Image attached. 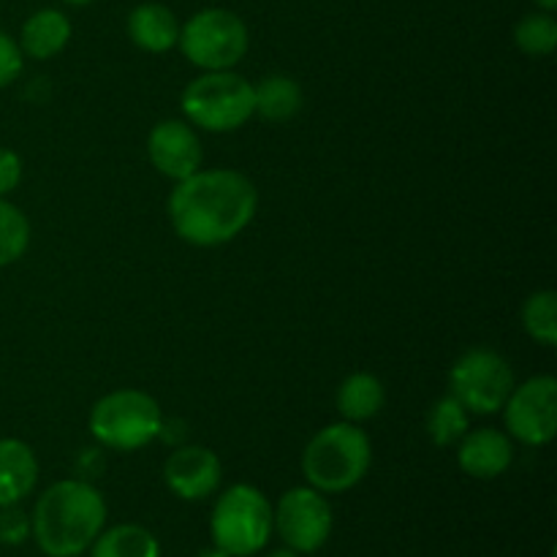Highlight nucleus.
Listing matches in <instances>:
<instances>
[{
  "label": "nucleus",
  "mask_w": 557,
  "mask_h": 557,
  "mask_svg": "<svg viewBox=\"0 0 557 557\" xmlns=\"http://www.w3.org/2000/svg\"><path fill=\"white\" fill-rule=\"evenodd\" d=\"M223 479L221 457L199 444L177 446L163 462V482L180 500H207L218 493Z\"/></svg>",
  "instance_id": "f8f14e48"
},
{
  "label": "nucleus",
  "mask_w": 557,
  "mask_h": 557,
  "mask_svg": "<svg viewBox=\"0 0 557 557\" xmlns=\"http://www.w3.org/2000/svg\"><path fill=\"white\" fill-rule=\"evenodd\" d=\"M30 539V515L20 506H3L0 509V544L5 547H22Z\"/></svg>",
  "instance_id": "b1692460"
},
{
  "label": "nucleus",
  "mask_w": 557,
  "mask_h": 557,
  "mask_svg": "<svg viewBox=\"0 0 557 557\" xmlns=\"http://www.w3.org/2000/svg\"><path fill=\"white\" fill-rule=\"evenodd\" d=\"M63 3H69V5H90L92 0H63Z\"/></svg>",
  "instance_id": "c756f323"
},
{
  "label": "nucleus",
  "mask_w": 557,
  "mask_h": 557,
  "mask_svg": "<svg viewBox=\"0 0 557 557\" xmlns=\"http://www.w3.org/2000/svg\"><path fill=\"white\" fill-rule=\"evenodd\" d=\"M71 41V22L63 11L41 9L25 20L20 30V49L30 60H52Z\"/></svg>",
  "instance_id": "dca6fc26"
},
{
  "label": "nucleus",
  "mask_w": 557,
  "mask_h": 557,
  "mask_svg": "<svg viewBox=\"0 0 557 557\" xmlns=\"http://www.w3.org/2000/svg\"><path fill=\"white\" fill-rule=\"evenodd\" d=\"M22 69H25V54H22L20 44L9 33L0 30V90L20 79Z\"/></svg>",
  "instance_id": "393cba45"
},
{
  "label": "nucleus",
  "mask_w": 557,
  "mask_h": 557,
  "mask_svg": "<svg viewBox=\"0 0 557 557\" xmlns=\"http://www.w3.org/2000/svg\"><path fill=\"white\" fill-rule=\"evenodd\" d=\"M515 386V370H511L509 359L493 348H468L451 364L449 395L457 397L462 408L476 417L498 413Z\"/></svg>",
  "instance_id": "6e6552de"
},
{
  "label": "nucleus",
  "mask_w": 557,
  "mask_h": 557,
  "mask_svg": "<svg viewBox=\"0 0 557 557\" xmlns=\"http://www.w3.org/2000/svg\"><path fill=\"white\" fill-rule=\"evenodd\" d=\"M128 36L141 52L163 54L177 47L180 22L163 3H139L128 14Z\"/></svg>",
  "instance_id": "2eb2a0df"
},
{
  "label": "nucleus",
  "mask_w": 557,
  "mask_h": 557,
  "mask_svg": "<svg viewBox=\"0 0 557 557\" xmlns=\"http://www.w3.org/2000/svg\"><path fill=\"white\" fill-rule=\"evenodd\" d=\"M549 557H555V553H553V555H549Z\"/></svg>",
  "instance_id": "7c9ffc66"
},
{
  "label": "nucleus",
  "mask_w": 557,
  "mask_h": 557,
  "mask_svg": "<svg viewBox=\"0 0 557 557\" xmlns=\"http://www.w3.org/2000/svg\"><path fill=\"white\" fill-rule=\"evenodd\" d=\"M272 525L283 547L297 555H315L332 536L335 515L324 493L308 487H292L272 506Z\"/></svg>",
  "instance_id": "1a4fd4ad"
},
{
  "label": "nucleus",
  "mask_w": 557,
  "mask_h": 557,
  "mask_svg": "<svg viewBox=\"0 0 557 557\" xmlns=\"http://www.w3.org/2000/svg\"><path fill=\"white\" fill-rule=\"evenodd\" d=\"M30 245V221L9 199H0V270L25 256Z\"/></svg>",
  "instance_id": "5701e85b"
},
{
  "label": "nucleus",
  "mask_w": 557,
  "mask_h": 557,
  "mask_svg": "<svg viewBox=\"0 0 557 557\" xmlns=\"http://www.w3.org/2000/svg\"><path fill=\"white\" fill-rule=\"evenodd\" d=\"M22 183V158L9 147H0V199L16 190Z\"/></svg>",
  "instance_id": "a878e982"
},
{
  "label": "nucleus",
  "mask_w": 557,
  "mask_h": 557,
  "mask_svg": "<svg viewBox=\"0 0 557 557\" xmlns=\"http://www.w3.org/2000/svg\"><path fill=\"white\" fill-rule=\"evenodd\" d=\"M177 47L196 69L232 71L248 54L250 33L234 11L201 9L180 25Z\"/></svg>",
  "instance_id": "0eeeda50"
},
{
  "label": "nucleus",
  "mask_w": 557,
  "mask_h": 557,
  "mask_svg": "<svg viewBox=\"0 0 557 557\" xmlns=\"http://www.w3.org/2000/svg\"><path fill=\"white\" fill-rule=\"evenodd\" d=\"M275 525L272 504L253 484H232L218 495L210 515V536L228 557H253L267 549Z\"/></svg>",
  "instance_id": "39448f33"
},
{
  "label": "nucleus",
  "mask_w": 557,
  "mask_h": 557,
  "mask_svg": "<svg viewBox=\"0 0 557 557\" xmlns=\"http://www.w3.org/2000/svg\"><path fill=\"white\" fill-rule=\"evenodd\" d=\"M147 158L158 174L180 183L199 172L205 150L188 120H161L147 136Z\"/></svg>",
  "instance_id": "9b49d317"
},
{
  "label": "nucleus",
  "mask_w": 557,
  "mask_h": 557,
  "mask_svg": "<svg viewBox=\"0 0 557 557\" xmlns=\"http://www.w3.org/2000/svg\"><path fill=\"white\" fill-rule=\"evenodd\" d=\"M38 484V460L30 444L0 438V509L20 506Z\"/></svg>",
  "instance_id": "4468645a"
},
{
  "label": "nucleus",
  "mask_w": 557,
  "mask_h": 557,
  "mask_svg": "<svg viewBox=\"0 0 557 557\" xmlns=\"http://www.w3.org/2000/svg\"><path fill=\"white\" fill-rule=\"evenodd\" d=\"M386 392L379 375L373 373H351L337 389V411H341L343 422L362 424L379 417L384 408Z\"/></svg>",
  "instance_id": "a211bd4d"
},
{
  "label": "nucleus",
  "mask_w": 557,
  "mask_h": 557,
  "mask_svg": "<svg viewBox=\"0 0 557 557\" xmlns=\"http://www.w3.org/2000/svg\"><path fill=\"white\" fill-rule=\"evenodd\" d=\"M180 109L194 128L210 134H232L256 114L253 85L237 71H205L188 82Z\"/></svg>",
  "instance_id": "20e7f679"
},
{
  "label": "nucleus",
  "mask_w": 557,
  "mask_h": 557,
  "mask_svg": "<svg viewBox=\"0 0 557 557\" xmlns=\"http://www.w3.org/2000/svg\"><path fill=\"white\" fill-rule=\"evenodd\" d=\"M259 210V190L237 169H199L180 180L169 196V221L177 237L194 248H218L250 226Z\"/></svg>",
  "instance_id": "f257e3e1"
},
{
  "label": "nucleus",
  "mask_w": 557,
  "mask_h": 557,
  "mask_svg": "<svg viewBox=\"0 0 557 557\" xmlns=\"http://www.w3.org/2000/svg\"><path fill=\"white\" fill-rule=\"evenodd\" d=\"M264 557H299V555L294 553V549H288V547H281V549H272V553H267Z\"/></svg>",
  "instance_id": "cd10ccee"
},
{
  "label": "nucleus",
  "mask_w": 557,
  "mask_h": 557,
  "mask_svg": "<svg viewBox=\"0 0 557 557\" xmlns=\"http://www.w3.org/2000/svg\"><path fill=\"white\" fill-rule=\"evenodd\" d=\"M196 557H228V555H226V553H223V549H218V547H215V544H212V547L201 549V553H199V555H196Z\"/></svg>",
  "instance_id": "bb28decb"
},
{
  "label": "nucleus",
  "mask_w": 557,
  "mask_h": 557,
  "mask_svg": "<svg viewBox=\"0 0 557 557\" xmlns=\"http://www.w3.org/2000/svg\"><path fill=\"white\" fill-rule=\"evenodd\" d=\"M506 435L522 446L542 449L557 433V379L533 375L525 384L515 386L504 403Z\"/></svg>",
  "instance_id": "9d476101"
},
{
  "label": "nucleus",
  "mask_w": 557,
  "mask_h": 557,
  "mask_svg": "<svg viewBox=\"0 0 557 557\" xmlns=\"http://www.w3.org/2000/svg\"><path fill=\"white\" fill-rule=\"evenodd\" d=\"M522 326L539 346H557V294L553 288L533 292L522 305Z\"/></svg>",
  "instance_id": "412c9836"
},
{
  "label": "nucleus",
  "mask_w": 557,
  "mask_h": 557,
  "mask_svg": "<svg viewBox=\"0 0 557 557\" xmlns=\"http://www.w3.org/2000/svg\"><path fill=\"white\" fill-rule=\"evenodd\" d=\"M107 500L85 479H63L44 490L30 515V536L47 557H79L107 528Z\"/></svg>",
  "instance_id": "f03ea898"
},
{
  "label": "nucleus",
  "mask_w": 557,
  "mask_h": 557,
  "mask_svg": "<svg viewBox=\"0 0 557 557\" xmlns=\"http://www.w3.org/2000/svg\"><path fill=\"white\" fill-rule=\"evenodd\" d=\"M468 424H471V413L462 408V403L457 397L444 395L441 400H435V406L428 413V435L435 446L441 449H449V446L460 444L462 435L468 433Z\"/></svg>",
  "instance_id": "aec40b11"
},
{
  "label": "nucleus",
  "mask_w": 557,
  "mask_h": 557,
  "mask_svg": "<svg viewBox=\"0 0 557 557\" xmlns=\"http://www.w3.org/2000/svg\"><path fill=\"white\" fill-rule=\"evenodd\" d=\"M373 444L359 424L335 422L308 441L302 451V473L313 490L341 495L357 487L370 471Z\"/></svg>",
  "instance_id": "7ed1b4c3"
},
{
  "label": "nucleus",
  "mask_w": 557,
  "mask_h": 557,
  "mask_svg": "<svg viewBox=\"0 0 557 557\" xmlns=\"http://www.w3.org/2000/svg\"><path fill=\"white\" fill-rule=\"evenodd\" d=\"M542 11H555L557 9V0H533Z\"/></svg>",
  "instance_id": "c85d7f7f"
},
{
  "label": "nucleus",
  "mask_w": 557,
  "mask_h": 557,
  "mask_svg": "<svg viewBox=\"0 0 557 557\" xmlns=\"http://www.w3.org/2000/svg\"><path fill=\"white\" fill-rule=\"evenodd\" d=\"M90 435L112 451H136L163 435V411L141 389H114L90 411Z\"/></svg>",
  "instance_id": "423d86ee"
},
{
  "label": "nucleus",
  "mask_w": 557,
  "mask_h": 557,
  "mask_svg": "<svg viewBox=\"0 0 557 557\" xmlns=\"http://www.w3.org/2000/svg\"><path fill=\"white\" fill-rule=\"evenodd\" d=\"M90 557H161V542L145 525L123 522L98 533L90 544Z\"/></svg>",
  "instance_id": "6ab92c4d"
},
{
  "label": "nucleus",
  "mask_w": 557,
  "mask_h": 557,
  "mask_svg": "<svg viewBox=\"0 0 557 557\" xmlns=\"http://www.w3.org/2000/svg\"><path fill=\"white\" fill-rule=\"evenodd\" d=\"M253 98L256 114L272 125L292 123L305 103L302 87H299V82L288 74L264 76L259 85H253Z\"/></svg>",
  "instance_id": "f3484780"
},
{
  "label": "nucleus",
  "mask_w": 557,
  "mask_h": 557,
  "mask_svg": "<svg viewBox=\"0 0 557 557\" xmlns=\"http://www.w3.org/2000/svg\"><path fill=\"white\" fill-rule=\"evenodd\" d=\"M515 44L531 58H547L557 47V20L553 11H533L515 25Z\"/></svg>",
  "instance_id": "4be33fe9"
},
{
  "label": "nucleus",
  "mask_w": 557,
  "mask_h": 557,
  "mask_svg": "<svg viewBox=\"0 0 557 557\" xmlns=\"http://www.w3.org/2000/svg\"><path fill=\"white\" fill-rule=\"evenodd\" d=\"M515 462V441L495 428L468 430L457 444V466L471 479H498Z\"/></svg>",
  "instance_id": "ddd939ff"
}]
</instances>
